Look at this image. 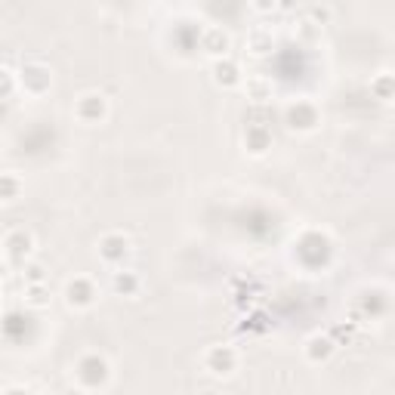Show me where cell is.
Masks as SVG:
<instances>
[{
	"mask_svg": "<svg viewBox=\"0 0 395 395\" xmlns=\"http://www.w3.org/2000/svg\"><path fill=\"white\" fill-rule=\"evenodd\" d=\"M75 114H77V121H84V124H99L109 114V102H105L102 93H84L75 102Z\"/></svg>",
	"mask_w": 395,
	"mask_h": 395,
	"instance_id": "cell-1",
	"label": "cell"
},
{
	"mask_svg": "<svg viewBox=\"0 0 395 395\" xmlns=\"http://www.w3.org/2000/svg\"><path fill=\"white\" fill-rule=\"evenodd\" d=\"M204 367L213 377H229L238 367V352L232 346H213L207 355H204Z\"/></svg>",
	"mask_w": 395,
	"mask_h": 395,
	"instance_id": "cell-2",
	"label": "cell"
},
{
	"mask_svg": "<svg viewBox=\"0 0 395 395\" xmlns=\"http://www.w3.org/2000/svg\"><path fill=\"white\" fill-rule=\"evenodd\" d=\"M22 87L28 90L31 96H43L53 87L50 68L40 65V62H28V65H22Z\"/></svg>",
	"mask_w": 395,
	"mask_h": 395,
	"instance_id": "cell-3",
	"label": "cell"
},
{
	"mask_svg": "<svg viewBox=\"0 0 395 395\" xmlns=\"http://www.w3.org/2000/svg\"><path fill=\"white\" fill-rule=\"evenodd\" d=\"M65 300L71 309H87L96 303V287L87 281V278H75V281H68L65 287Z\"/></svg>",
	"mask_w": 395,
	"mask_h": 395,
	"instance_id": "cell-4",
	"label": "cell"
},
{
	"mask_svg": "<svg viewBox=\"0 0 395 395\" xmlns=\"http://www.w3.org/2000/svg\"><path fill=\"white\" fill-rule=\"evenodd\" d=\"M127 254H130V241L124 235H105L102 244H99V256H102L109 266H121Z\"/></svg>",
	"mask_w": 395,
	"mask_h": 395,
	"instance_id": "cell-5",
	"label": "cell"
},
{
	"mask_svg": "<svg viewBox=\"0 0 395 395\" xmlns=\"http://www.w3.org/2000/svg\"><path fill=\"white\" fill-rule=\"evenodd\" d=\"M303 352H306V358L312 364H321V362H328V358L337 352V343H334V337H328V334H315L306 343Z\"/></svg>",
	"mask_w": 395,
	"mask_h": 395,
	"instance_id": "cell-6",
	"label": "cell"
},
{
	"mask_svg": "<svg viewBox=\"0 0 395 395\" xmlns=\"http://www.w3.org/2000/svg\"><path fill=\"white\" fill-rule=\"evenodd\" d=\"M4 247H6V254H10L13 259H25L31 254V247H34V238H31V232L16 229V232H10V235L4 238Z\"/></svg>",
	"mask_w": 395,
	"mask_h": 395,
	"instance_id": "cell-7",
	"label": "cell"
},
{
	"mask_svg": "<svg viewBox=\"0 0 395 395\" xmlns=\"http://www.w3.org/2000/svg\"><path fill=\"white\" fill-rule=\"evenodd\" d=\"M204 50H207L210 56L222 59L229 53V34L222 28H207V31H204Z\"/></svg>",
	"mask_w": 395,
	"mask_h": 395,
	"instance_id": "cell-8",
	"label": "cell"
},
{
	"mask_svg": "<svg viewBox=\"0 0 395 395\" xmlns=\"http://www.w3.org/2000/svg\"><path fill=\"white\" fill-rule=\"evenodd\" d=\"M213 77H217V84H220V87H235L238 80H241V71H238L235 62L222 56V59L217 62V68H213Z\"/></svg>",
	"mask_w": 395,
	"mask_h": 395,
	"instance_id": "cell-9",
	"label": "cell"
},
{
	"mask_svg": "<svg viewBox=\"0 0 395 395\" xmlns=\"http://www.w3.org/2000/svg\"><path fill=\"white\" fill-rule=\"evenodd\" d=\"M112 287H114V293H121V296H133L139 291V275L136 272H114Z\"/></svg>",
	"mask_w": 395,
	"mask_h": 395,
	"instance_id": "cell-10",
	"label": "cell"
},
{
	"mask_svg": "<svg viewBox=\"0 0 395 395\" xmlns=\"http://www.w3.org/2000/svg\"><path fill=\"white\" fill-rule=\"evenodd\" d=\"M371 93L380 99V102H392V75L389 71H380L377 77H371Z\"/></svg>",
	"mask_w": 395,
	"mask_h": 395,
	"instance_id": "cell-11",
	"label": "cell"
},
{
	"mask_svg": "<svg viewBox=\"0 0 395 395\" xmlns=\"http://www.w3.org/2000/svg\"><path fill=\"white\" fill-rule=\"evenodd\" d=\"M22 195V179L13 173H0V201H16Z\"/></svg>",
	"mask_w": 395,
	"mask_h": 395,
	"instance_id": "cell-12",
	"label": "cell"
},
{
	"mask_svg": "<svg viewBox=\"0 0 395 395\" xmlns=\"http://www.w3.org/2000/svg\"><path fill=\"white\" fill-rule=\"evenodd\" d=\"M250 50H254V53H259V56L272 50V31H263V28H256L254 34H250Z\"/></svg>",
	"mask_w": 395,
	"mask_h": 395,
	"instance_id": "cell-13",
	"label": "cell"
},
{
	"mask_svg": "<svg viewBox=\"0 0 395 395\" xmlns=\"http://www.w3.org/2000/svg\"><path fill=\"white\" fill-rule=\"evenodd\" d=\"M334 19V13H330V6H309V22L318 25V28H325Z\"/></svg>",
	"mask_w": 395,
	"mask_h": 395,
	"instance_id": "cell-14",
	"label": "cell"
},
{
	"mask_svg": "<svg viewBox=\"0 0 395 395\" xmlns=\"http://www.w3.org/2000/svg\"><path fill=\"white\" fill-rule=\"evenodd\" d=\"M269 90H272V87H269L266 80H247V93L254 96L256 102H263V99H269Z\"/></svg>",
	"mask_w": 395,
	"mask_h": 395,
	"instance_id": "cell-15",
	"label": "cell"
},
{
	"mask_svg": "<svg viewBox=\"0 0 395 395\" xmlns=\"http://www.w3.org/2000/svg\"><path fill=\"white\" fill-rule=\"evenodd\" d=\"M13 71L10 68H0V96H10L13 93Z\"/></svg>",
	"mask_w": 395,
	"mask_h": 395,
	"instance_id": "cell-16",
	"label": "cell"
},
{
	"mask_svg": "<svg viewBox=\"0 0 395 395\" xmlns=\"http://www.w3.org/2000/svg\"><path fill=\"white\" fill-rule=\"evenodd\" d=\"M250 4H254L256 13H272L275 6H278V0H250Z\"/></svg>",
	"mask_w": 395,
	"mask_h": 395,
	"instance_id": "cell-17",
	"label": "cell"
},
{
	"mask_svg": "<svg viewBox=\"0 0 395 395\" xmlns=\"http://www.w3.org/2000/svg\"><path fill=\"white\" fill-rule=\"evenodd\" d=\"M31 303H34V306H43V303H47V300H43V287L40 284L31 287Z\"/></svg>",
	"mask_w": 395,
	"mask_h": 395,
	"instance_id": "cell-18",
	"label": "cell"
},
{
	"mask_svg": "<svg viewBox=\"0 0 395 395\" xmlns=\"http://www.w3.org/2000/svg\"><path fill=\"white\" fill-rule=\"evenodd\" d=\"M28 281H31V284H40V281H43V269H40V266H31V269H28Z\"/></svg>",
	"mask_w": 395,
	"mask_h": 395,
	"instance_id": "cell-19",
	"label": "cell"
},
{
	"mask_svg": "<svg viewBox=\"0 0 395 395\" xmlns=\"http://www.w3.org/2000/svg\"><path fill=\"white\" fill-rule=\"evenodd\" d=\"M300 4H303V0H278V6H281V10H296Z\"/></svg>",
	"mask_w": 395,
	"mask_h": 395,
	"instance_id": "cell-20",
	"label": "cell"
}]
</instances>
